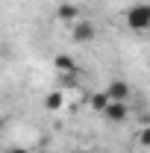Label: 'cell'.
Listing matches in <instances>:
<instances>
[{"mask_svg":"<svg viewBox=\"0 0 150 153\" xmlns=\"http://www.w3.org/2000/svg\"><path fill=\"white\" fill-rule=\"evenodd\" d=\"M127 27L135 30V33H144L150 27V6L147 3H135L127 9Z\"/></svg>","mask_w":150,"mask_h":153,"instance_id":"cell-1","label":"cell"},{"mask_svg":"<svg viewBox=\"0 0 150 153\" xmlns=\"http://www.w3.org/2000/svg\"><path fill=\"white\" fill-rule=\"evenodd\" d=\"M94 36H97V30H94L91 21L76 18L74 24H71V38H74L76 44H88V41H94Z\"/></svg>","mask_w":150,"mask_h":153,"instance_id":"cell-2","label":"cell"},{"mask_svg":"<svg viewBox=\"0 0 150 153\" xmlns=\"http://www.w3.org/2000/svg\"><path fill=\"white\" fill-rule=\"evenodd\" d=\"M103 94L109 97V103H127L130 94H132V88H130V82H124V79H112Z\"/></svg>","mask_w":150,"mask_h":153,"instance_id":"cell-3","label":"cell"},{"mask_svg":"<svg viewBox=\"0 0 150 153\" xmlns=\"http://www.w3.org/2000/svg\"><path fill=\"white\" fill-rule=\"evenodd\" d=\"M100 115H103L106 121H112V124H124L127 115H130V109H127V103H106V109Z\"/></svg>","mask_w":150,"mask_h":153,"instance_id":"cell-4","label":"cell"},{"mask_svg":"<svg viewBox=\"0 0 150 153\" xmlns=\"http://www.w3.org/2000/svg\"><path fill=\"white\" fill-rule=\"evenodd\" d=\"M53 68H56L59 76H65V74H79V65L74 62L71 53H59V56L53 59Z\"/></svg>","mask_w":150,"mask_h":153,"instance_id":"cell-5","label":"cell"},{"mask_svg":"<svg viewBox=\"0 0 150 153\" xmlns=\"http://www.w3.org/2000/svg\"><path fill=\"white\" fill-rule=\"evenodd\" d=\"M56 18L65 21V24H74V21L79 18V6H74V3H62V6H56Z\"/></svg>","mask_w":150,"mask_h":153,"instance_id":"cell-6","label":"cell"},{"mask_svg":"<svg viewBox=\"0 0 150 153\" xmlns=\"http://www.w3.org/2000/svg\"><path fill=\"white\" fill-rule=\"evenodd\" d=\"M62 103H65V91L56 88V91H50V94L44 97V106L47 109H62Z\"/></svg>","mask_w":150,"mask_h":153,"instance_id":"cell-7","label":"cell"},{"mask_svg":"<svg viewBox=\"0 0 150 153\" xmlns=\"http://www.w3.org/2000/svg\"><path fill=\"white\" fill-rule=\"evenodd\" d=\"M106 103H109V97L103 94V91L91 94V109H94V112H103V109H106Z\"/></svg>","mask_w":150,"mask_h":153,"instance_id":"cell-8","label":"cell"},{"mask_svg":"<svg viewBox=\"0 0 150 153\" xmlns=\"http://www.w3.org/2000/svg\"><path fill=\"white\" fill-rule=\"evenodd\" d=\"M9 153H30V150H27V147H18V144H15V147H9Z\"/></svg>","mask_w":150,"mask_h":153,"instance_id":"cell-9","label":"cell"},{"mask_svg":"<svg viewBox=\"0 0 150 153\" xmlns=\"http://www.w3.org/2000/svg\"><path fill=\"white\" fill-rule=\"evenodd\" d=\"M0 127H3V115H0Z\"/></svg>","mask_w":150,"mask_h":153,"instance_id":"cell-10","label":"cell"},{"mask_svg":"<svg viewBox=\"0 0 150 153\" xmlns=\"http://www.w3.org/2000/svg\"><path fill=\"white\" fill-rule=\"evenodd\" d=\"M79 153H82V150H79Z\"/></svg>","mask_w":150,"mask_h":153,"instance_id":"cell-11","label":"cell"}]
</instances>
